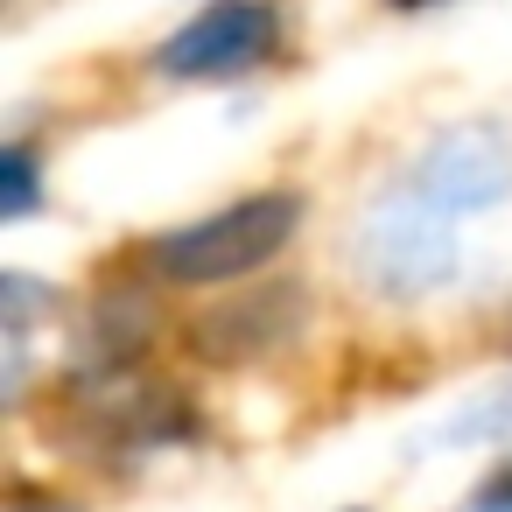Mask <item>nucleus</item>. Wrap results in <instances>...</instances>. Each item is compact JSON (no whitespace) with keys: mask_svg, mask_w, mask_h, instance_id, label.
I'll return each instance as SVG.
<instances>
[{"mask_svg":"<svg viewBox=\"0 0 512 512\" xmlns=\"http://www.w3.org/2000/svg\"><path fill=\"white\" fill-rule=\"evenodd\" d=\"M386 8H400V15H421V8H442V0H386Z\"/></svg>","mask_w":512,"mask_h":512,"instance_id":"10","label":"nucleus"},{"mask_svg":"<svg viewBox=\"0 0 512 512\" xmlns=\"http://www.w3.org/2000/svg\"><path fill=\"white\" fill-rule=\"evenodd\" d=\"M8 512H78V505H71V498H57V491L15 484V491H8Z\"/></svg>","mask_w":512,"mask_h":512,"instance_id":"9","label":"nucleus"},{"mask_svg":"<svg viewBox=\"0 0 512 512\" xmlns=\"http://www.w3.org/2000/svg\"><path fill=\"white\" fill-rule=\"evenodd\" d=\"M351 267L372 295L386 302H421L435 295L449 274H456V232H449V211L421 204L414 190L393 197V204H372L358 239H351Z\"/></svg>","mask_w":512,"mask_h":512,"instance_id":"2","label":"nucleus"},{"mask_svg":"<svg viewBox=\"0 0 512 512\" xmlns=\"http://www.w3.org/2000/svg\"><path fill=\"white\" fill-rule=\"evenodd\" d=\"M414 197L435 211H484L512 197V120H463L442 127L414 155Z\"/></svg>","mask_w":512,"mask_h":512,"instance_id":"3","label":"nucleus"},{"mask_svg":"<svg viewBox=\"0 0 512 512\" xmlns=\"http://www.w3.org/2000/svg\"><path fill=\"white\" fill-rule=\"evenodd\" d=\"M302 232V197L295 190H253L183 232H169L155 246V274L183 281V288H211V281H239L253 267H267L288 239Z\"/></svg>","mask_w":512,"mask_h":512,"instance_id":"1","label":"nucleus"},{"mask_svg":"<svg viewBox=\"0 0 512 512\" xmlns=\"http://www.w3.org/2000/svg\"><path fill=\"white\" fill-rule=\"evenodd\" d=\"M36 197H43L36 155H29V141H8V148H0V218L22 225V218L36 211Z\"/></svg>","mask_w":512,"mask_h":512,"instance_id":"7","label":"nucleus"},{"mask_svg":"<svg viewBox=\"0 0 512 512\" xmlns=\"http://www.w3.org/2000/svg\"><path fill=\"white\" fill-rule=\"evenodd\" d=\"M71 428L85 442H120V449H162L176 435H190V407L183 393L155 386V379H134L127 365H99L92 379H78V407H71Z\"/></svg>","mask_w":512,"mask_h":512,"instance_id":"5","label":"nucleus"},{"mask_svg":"<svg viewBox=\"0 0 512 512\" xmlns=\"http://www.w3.org/2000/svg\"><path fill=\"white\" fill-rule=\"evenodd\" d=\"M281 50V15L267 0H211L197 22H183L155 64L183 85H211V78H246Z\"/></svg>","mask_w":512,"mask_h":512,"instance_id":"4","label":"nucleus"},{"mask_svg":"<svg viewBox=\"0 0 512 512\" xmlns=\"http://www.w3.org/2000/svg\"><path fill=\"white\" fill-rule=\"evenodd\" d=\"M470 505H477V512H512V463H498V470L470 491Z\"/></svg>","mask_w":512,"mask_h":512,"instance_id":"8","label":"nucleus"},{"mask_svg":"<svg viewBox=\"0 0 512 512\" xmlns=\"http://www.w3.org/2000/svg\"><path fill=\"white\" fill-rule=\"evenodd\" d=\"M512 435V386H498V393H484V400H470L463 414H449L435 435H428V449H463V442H505Z\"/></svg>","mask_w":512,"mask_h":512,"instance_id":"6","label":"nucleus"}]
</instances>
